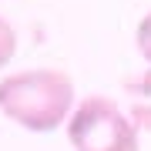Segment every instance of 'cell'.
I'll return each instance as SVG.
<instances>
[{"instance_id":"4","label":"cell","mask_w":151,"mask_h":151,"mask_svg":"<svg viewBox=\"0 0 151 151\" xmlns=\"http://www.w3.org/2000/svg\"><path fill=\"white\" fill-rule=\"evenodd\" d=\"M17 54V34H14V27L0 17V67H7L10 64V57Z\"/></svg>"},{"instance_id":"2","label":"cell","mask_w":151,"mask_h":151,"mask_svg":"<svg viewBox=\"0 0 151 151\" xmlns=\"http://www.w3.org/2000/svg\"><path fill=\"white\" fill-rule=\"evenodd\" d=\"M74 151H138V124L111 97L91 94L74 108L67 121Z\"/></svg>"},{"instance_id":"5","label":"cell","mask_w":151,"mask_h":151,"mask_svg":"<svg viewBox=\"0 0 151 151\" xmlns=\"http://www.w3.org/2000/svg\"><path fill=\"white\" fill-rule=\"evenodd\" d=\"M138 50L145 54V60L151 64V14H145V20L138 24Z\"/></svg>"},{"instance_id":"3","label":"cell","mask_w":151,"mask_h":151,"mask_svg":"<svg viewBox=\"0 0 151 151\" xmlns=\"http://www.w3.org/2000/svg\"><path fill=\"white\" fill-rule=\"evenodd\" d=\"M124 94H128L131 121L138 124V131L151 134V70L141 77H128L124 81Z\"/></svg>"},{"instance_id":"1","label":"cell","mask_w":151,"mask_h":151,"mask_svg":"<svg viewBox=\"0 0 151 151\" xmlns=\"http://www.w3.org/2000/svg\"><path fill=\"white\" fill-rule=\"evenodd\" d=\"M70 104H74V81L64 70L40 67L20 70L0 81V111L20 128L47 134L64 124Z\"/></svg>"}]
</instances>
